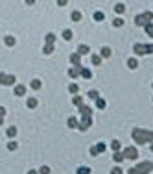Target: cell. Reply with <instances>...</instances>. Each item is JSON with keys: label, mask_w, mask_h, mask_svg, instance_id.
<instances>
[{"label": "cell", "mask_w": 153, "mask_h": 174, "mask_svg": "<svg viewBox=\"0 0 153 174\" xmlns=\"http://www.w3.org/2000/svg\"><path fill=\"white\" fill-rule=\"evenodd\" d=\"M79 113H81V117H83V118H81V122H79V130H81V132H85V130L92 124L91 108H87V106H79Z\"/></svg>", "instance_id": "6da1fadb"}, {"label": "cell", "mask_w": 153, "mask_h": 174, "mask_svg": "<svg viewBox=\"0 0 153 174\" xmlns=\"http://www.w3.org/2000/svg\"><path fill=\"white\" fill-rule=\"evenodd\" d=\"M133 139L136 143H150V141H153V132L142 130V128H135L133 130Z\"/></svg>", "instance_id": "7a4b0ae2"}, {"label": "cell", "mask_w": 153, "mask_h": 174, "mask_svg": "<svg viewBox=\"0 0 153 174\" xmlns=\"http://www.w3.org/2000/svg\"><path fill=\"white\" fill-rule=\"evenodd\" d=\"M151 21H153V13L151 11H144V13H140V15L135 17V24L136 26H144V28H146L148 24H151Z\"/></svg>", "instance_id": "3957f363"}, {"label": "cell", "mask_w": 153, "mask_h": 174, "mask_svg": "<svg viewBox=\"0 0 153 174\" xmlns=\"http://www.w3.org/2000/svg\"><path fill=\"white\" fill-rule=\"evenodd\" d=\"M133 50H135V54H138V56H142V54H151L153 52V43H150V45H140V43H136V45L133 46Z\"/></svg>", "instance_id": "277c9868"}, {"label": "cell", "mask_w": 153, "mask_h": 174, "mask_svg": "<svg viewBox=\"0 0 153 174\" xmlns=\"http://www.w3.org/2000/svg\"><path fill=\"white\" fill-rule=\"evenodd\" d=\"M135 169H136V172H138V174H148L150 171H153V163H150V161H144V163H138Z\"/></svg>", "instance_id": "5b68a950"}, {"label": "cell", "mask_w": 153, "mask_h": 174, "mask_svg": "<svg viewBox=\"0 0 153 174\" xmlns=\"http://www.w3.org/2000/svg\"><path fill=\"white\" fill-rule=\"evenodd\" d=\"M124 157H129V159H136V156H138V152H136L135 146H127V148H124Z\"/></svg>", "instance_id": "8992f818"}, {"label": "cell", "mask_w": 153, "mask_h": 174, "mask_svg": "<svg viewBox=\"0 0 153 174\" xmlns=\"http://www.w3.org/2000/svg\"><path fill=\"white\" fill-rule=\"evenodd\" d=\"M0 80H2V84L4 85H11L15 82V78L13 76H9V74H2V76H0Z\"/></svg>", "instance_id": "52a82bcc"}, {"label": "cell", "mask_w": 153, "mask_h": 174, "mask_svg": "<svg viewBox=\"0 0 153 174\" xmlns=\"http://www.w3.org/2000/svg\"><path fill=\"white\" fill-rule=\"evenodd\" d=\"M77 74H81V67H72V69L68 70V76L70 78H76Z\"/></svg>", "instance_id": "ba28073f"}, {"label": "cell", "mask_w": 153, "mask_h": 174, "mask_svg": "<svg viewBox=\"0 0 153 174\" xmlns=\"http://www.w3.org/2000/svg\"><path fill=\"white\" fill-rule=\"evenodd\" d=\"M70 61L74 63V67H81V65H79V61H81V56H79V54H72V56H70Z\"/></svg>", "instance_id": "9c48e42d"}, {"label": "cell", "mask_w": 153, "mask_h": 174, "mask_svg": "<svg viewBox=\"0 0 153 174\" xmlns=\"http://www.w3.org/2000/svg\"><path fill=\"white\" fill-rule=\"evenodd\" d=\"M68 126H70V128H79L77 118H76V117H70V118H68Z\"/></svg>", "instance_id": "30bf717a"}, {"label": "cell", "mask_w": 153, "mask_h": 174, "mask_svg": "<svg viewBox=\"0 0 153 174\" xmlns=\"http://www.w3.org/2000/svg\"><path fill=\"white\" fill-rule=\"evenodd\" d=\"M81 76H83V78H87V80H89V78L92 76V72H91L89 69H85V67H81Z\"/></svg>", "instance_id": "8fae6325"}, {"label": "cell", "mask_w": 153, "mask_h": 174, "mask_svg": "<svg viewBox=\"0 0 153 174\" xmlns=\"http://www.w3.org/2000/svg\"><path fill=\"white\" fill-rule=\"evenodd\" d=\"M26 93V89H24V85H17L15 87V94H19V96H22V94Z\"/></svg>", "instance_id": "7c38bea8"}, {"label": "cell", "mask_w": 153, "mask_h": 174, "mask_svg": "<svg viewBox=\"0 0 153 174\" xmlns=\"http://www.w3.org/2000/svg\"><path fill=\"white\" fill-rule=\"evenodd\" d=\"M111 56V48H109V46H103V48H101V58H109Z\"/></svg>", "instance_id": "4fadbf2b"}, {"label": "cell", "mask_w": 153, "mask_h": 174, "mask_svg": "<svg viewBox=\"0 0 153 174\" xmlns=\"http://www.w3.org/2000/svg\"><path fill=\"white\" fill-rule=\"evenodd\" d=\"M89 52V46L87 45H81L79 48H77V54H79V56H83V54H87Z\"/></svg>", "instance_id": "5bb4252c"}, {"label": "cell", "mask_w": 153, "mask_h": 174, "mask_svg": "<svg viewBox=\"0 0 153 174\" xmlns=\"http://www.w3.org/2000/svg\"><path fill=\"white\" fill-rule=\"evenodd\" d=\"M113 157H115L116 163H120V161L124 159V154H122V152H115V154H113Z\"/></svg>", "instance_id": "9a60e30c"}, {"label": "cell", "mask_w": 153, "mask_h": 174, "mask_svg": "<svg viewBox=\"0 0 153 174\" xmlns=\"http://www.w3.org/2000/svg\"><path fill=\"white\" fill-rule=\"evenodd\" d=\"M54 41H56V35H54V33L46 35V45H54Z\"/></svg>", "instance_id": "2e32d148"}, {"label": "cell", "mask_w": 153, "mask_h": 174, "mask_svg": "<svg viewBox=\"0 0 153 174\" xmlns=\"http://www.w3.org/2000/svg\"><path fill=\"white\" fill-rule=\"evenodd\" d=\"M127 65L131 67V69H136V67H138V63H136L135 58H131V59H127Z\"/></svg>", "instance_id": "e0dca14e"}, {"label": "cell", "mask_w": 153, "mask_h": 174, "mask_svg": "<svg viewBox=\"0 0 153 174\" xmlns=\"http://www.w3.org/2000/svg\"><path fill=\"white\" fill-rule=\"evenodd\" d=\"M77 174H91V169L89 167H79L77 169Z\"/></svg>", "instance_id": "ac0fdd59"}, {"label": "cell", "mask_w": 153, "mask_h": 174, "mask_svg": "<svg viewBox=\"0 0 153 174\" xmlns=\"http://www.w3.org/2000/svg\"><path fill=\"white\" fill-rule=\"evenodd\" d=\"M63 39H66V41H68V39H72V31H70V30H65V31H63Z\"/></svg>", "instance_id": "d6986e66"}, {"label": "cell", "mask_w": 153, "mask_h": 174, "mask_svg": "<svg viewBox=\"0 0 153 174\" xmlns=\"http://www.w3.org/2000/svg\"><path fill=\"white\" fill-rule=\"evenodd\" d=\"M94 19H96V21H103V19H105V15L101 13V11H96V13H94Z\"/></svg>", "instance_id": "ffe728a7"}, {"label": "cell", "mask_w": 153, "mask_h": 174, "mask_svg": "<svg viewBox=\"0 0 153 174\" xmlns=\"http://www.w3.org/2000/svg\"><path fill=\"white\" fill-rule=\"evenodd\" d=\"M115 9H116V13H124L125 6H124V4H116V6H115Z\"/></svg>", "instance_id": "44dd1931"}, {"label": "cell", "mask_w": 153, "mask_h": 174, "mask_svg": "<svg viewBox=\"0 0 153 174\" xmlns=\"http://www.w3.org/2000/svg\"><path fill=\"white\" fill-rule=\"evenodd\" d=\"M72 21H81V13H79V11H74V13H72Z\"/></svg>", "instance_id": "7402d4cb"}, {"label": "cell", "mask_w": 153, "mask_h": 174, "mask_svg": "<svg viewBox=\"0 0 153 174\" xmlns=\"http://www.w3.org/2000/svg\"><path fill=\"white\" fill-rule=\"evenodd\" d=\"M30 85H31V89H41V82H39V80H33Z\"/></svg>", "instance_id": "603a6c76"}, {"label": "cell", "mask_w": 153, "mask_h": 174, "mask_svg": "<svg viewBox=\"0 0 153 174\" xmlns=\"http://www.w3.org/2000/svg\"><path fill=\"white\" fill-rule=\"evenodd\" d=\"M96 106H98L100 109H103V108H105V100H103V98H98V100H96Z\"/></svg>", "instance_id": "cb8c5ba5"}, {"label": "cell", "mask_w": 153, "mask_h": 174, "mask_svg": "<svg viewBox=\"0 0 153 174\" xmlns=\"http://www.w3.org/2000/svg\"><path fill=\"white\" fill-rule=\"evenodd\" d=\"M111 146H113V150H115V152H118V148H120V141H113V143H111Z\"/></svg>", "instance_id": "d4e9b609"}, {"label": "cell", "mask_w": 153, "mask_h": 174, "mask_svg": "<svg viewBox=\"0 0 153 174\" xmlns=\"http://www.w3.org/2000/svg\"><path fill=\"white\" fill-rule=\"evenodd\" d=\"M37 106V100L35 98H28V108H35Z\"/></svg>", "instance_id": "484cf974"}, {"label": "cell", "mask_w": 153, "mask_h": 174, "mask_svg": "<svg viewBox=\"0 0 153 174\" xmlns=\"http://www.w3.org/2000/svg\"><path fill=\"white\" fill-rule=\"evenodd\" d=\"M105 148H107V145H105V143H100V145L96 146V150H98V152H103Z\"/></svg>", "instance_id": "4316f807"}, {"label": "cell", "mask_w": 153, "mask_h": 174, "mask_svg": "<svg viewBox=\"0 0 153 174\" xmlns=\"http://www.w3.org/2000/svg\"><path fill=\"white\" fill-rule=\"evenodd\" d=\"M52 52H54V46L52 45H46L44 46V54H52Z\"/></svg>", "instance_id": "83f0119b"}, {"label": "cell", "mask_w": 153, "mask_h": 174, "mask_svg": "<svg viewBox=\"0 0 153 174\" xmlns=\"http://www.w3.org/2000/svg\"><path fill=\"white\" fill-rule=\"evenodd\" d=\"M72 102H74L76 106H81V102H83V100H81V96H74V98H72Z\"/></svg>", "instance_id": "f1b7e54d"}, {"label": "cell", "mask_w": 153, "mask_h": 174, "mask_svg": "<svg viewBox=\"0 0 153 174\" xmlns=\"http://www.w3.org/2000/svg\"><path fill=\"white\" fill-rule=\"evenodd\" d=\"M146 31H148V35H151V37H153V24H148L146 26Z\"/></svg>", "instance_id": "f546056e"}, {"label": "cell", "mask_w": 153, "mask_h": 174, "mask_svg": "<svg viewBox=\"0 0 153 174\" xmlns=\"http://www.w3.org/2000/svg\"><path fill=\"white\" fill-rule=\"evenodd\" d=\"M89 96H91V98H96V100L100 98V96H98V91H89Z\"/></svg>", "instance_id": "4dcf8cb0"}, {"label": "cell", "mask_w": 153, "mask_h": 174, "mask_svg": "<svg viewBox=\"0 0 153 174\" xmlns=\"http://www.w3.org/2000/svg\"><path fill=\"white\" fill-rule=\"evenodd\" d=\"M100 61H101L100 56H92V63H94V65H100Z\"/></svg>", "instance_id": "1f68e13d"}, {"label": "cell", "mask_w": 153, "mask_h": 174, "mask_svg": "<svg viewBox=\"0 0 153 174\" xmlns=\"http://www.w3.org/2000/svg\"><path fill=\"white\" fill-rule=\"evenodd\" d=\"M111 174H124V172H122V169H120V167H115L111 171Z\"/></svg>", "instance_id": "d6a6232c"}, {"label": "cell", "mask_w": 153, "mask_h": 174, "mask_svg": "<svg viewBox=\"0 0 153 174\" xmlns=\"http://www.w3.org/2000/svg\"><path fill=\"white\" fill-rule=\"evenodd\" d=\"M41 174H50V167H41Z\"/></svg>", "instance_id": "836d02e7"}, {"label": "cell", "mask_w": 153, "mask_h": 174, "mask_svg": "<svg viewBox=\"0 0 153 174\" xmlns=\"http://www.w3.org/2000/svg\"><path fill=\"white\" fill-rule=\"evenodd\" d=\"M113 24H115V26H122L124 21H122V19H115V22H113Z\"/></svg>", "instance_id": "e575fe53"}, {"label": "cell", "mask_w": 153, "mask_h": 174, "mask_svg": "<svg viewBox=\"0 0 153 174\" xmlns=\"http://www.w3.org/2000/svg\"><path fill=\"white\" fill-rule=\"evenodd\" d=\"M68 89H70V93H77V85H76V84H72Z\"/></svg>", "instance_id": "d590c367"}, {"label": "cell", "mask_w": 153, "mask_h": 174, "mask_svg": "<svg viewBox=\"0 0 153 174\" xmlns=\"http://www.w3.org/2000/svg\"><path fill=\"white\" fill-rule=\"evenodd\" d=\"M15 133H17V128H9L7 130V135H15Z\"/></svg>", "instance_id": "8d00e7d4"}, {"label": "cell", "mask_w": 153, "mask_h": 174, "mask_svg": "<svg viewBox=\"0 0 153 174\" xmlns=\"http://www.w3.org/2000/svg\"><path fill=\"white\" fill-rule=\"evenodd\" d=\"M6 43L7 45H15V39L13 37H6Z\"/></svg>", "instance_id": "74e56055"}, {"label": "cell", "mask_w": 153, "mask_h": 174, "mask_svg": "<svg viewBox=\"0 0 153 174\" xmlns=\"http://www.w3.org/2000/svg\"><path fill=\"white\" fill-rule=\"evenodd\" d=\"M98 154H100V152L96 150V146H94V148H91V156H98Z\"/></svg>", "instance_id": "f35d334b"}, {"label": "cell", "mask_w": 153, "mask_h": 174, "mask_svg": "<svg viewBox=\"0 0 153 174\" xmlns=\"http://www.w3.org/2000/svg\"><path fill=\"white\" fill-rule=\"evenodd\" d=\"M7 146H9V150H15V148H17V143H9Z\"/></svg>", "instance_id": "ab89813d"}, {"label": "cell", "mask_w": 153, "mask_h": 174, "mask_svg": "<svg viewBox=\"0 0 153 174\" xmlns=\"http://www.w3.org/2000/svg\"><path fill=\"white\" fill-rule=\"evenodd\" d=\"M129 174H138V172H136V169H129Z\"/></svg>", "instance_id": "60d3db41"}, {"label": "cell", "mask_w": 153, "mask_h": 174, "mask_svg": "<svg viewBox=\"0 0 153 174\" xmlns=\"http://www.w3.org/2000/svg\"><path fill=\"white\" fill-rule=\"evenodd\" d=\"M28 174H37V171H30V172H28Z\"/></svg>", "instance_id": "b9f144b4"}, {"label": "cell", "mask_w": 153, "mask_h": 174, "mask_svg": "<svg viewBox=\"0 0 153 174\" xmlns=\"http://www.w3.org/2000/svg\"><path fill=\"white\" fill-rule=\"evenodd\" d=\"M151 150H153V145H151Z\"/></svg>", "instance_id": "7bdbcfd3"}]
</instances>
